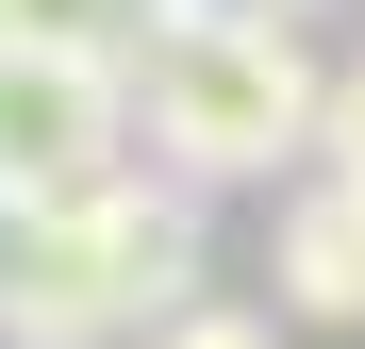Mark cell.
<instances>
[{"label": "cell", "mask_w": 365, "mask_h": 349, "mask_svg": "<svg viewBox=\"0 0 365 349\" xmlns=\"http://www.w3.org/2000/svg\"><path fill=\"white\" fill-rule=\"evenodd\" d=\"M133 133L182 200H232V183H316V133H332V67L299 50V17H250V0H166L150 50H133Z\"/></svg>", "instance_id": "cell-1"}, {"label": "cell", "mask_w": 365, "mask_h": 349, "mask_svg": "<svg viewBox=\"0 0 365 349\" xmlns=\"http://www.w3.org/2000/svg\"><path fill=\"white\" fill-rule=\"evenodd\" d=\"M150 349H282V316H250V300H200V316H166Z\"/></svg>", "instance_id": "cell-7"}, {"label": "cell", "mask_w": 365, "mask_h": 349, "mask_svg": "<svg viewBox=\"0 0 365 349\" xmlns=\"http://www.w3.org/2000/svg\"><path fill=\"white\" fill-rule=\"evenodd\" d=\"M166 0H0V50H34V67H133Z\"/></svg>", "instance_id": "cell-5"}, {"label": "cell", "mask_w": 365, "mask_h": 349, "mask_svg": "<svg viewBox=\"0 0 365 349\" xmlns=\"http://www.w3.org/2000/svg\"><path fill=\"white\" fill-rule=\"evenodd\" d=\"M316 183H365V50L332 67V133H316Z\"/></svg>", "instance_id": "cell-6"}, {"label": "cell", "mask_w": 365, "mask_h": 349, "mask_svg": "<svg viewBox=\"0 0 365 349\" xmlns=\"http://www.w3.org/2000/svg\"><path fill=\"white\" fill-rule=\"evenodd\" d=\"M166 316H200V200L166 166L83 216L0 200V349H150Z\"/></svg>", "instance_id": "cell-2"}, {"label": "cell", "mask_w": 365, "mask_h": 349, "mask_svg": "<svg viewBox=\"0 0 365 349\" xmlns=\"http://www.w3.org/2000/svg\"><path fill=\"white\" fill-rule=\"evenodd\" d=\"M250 17H316V0H250Z\"/></svg>", "instance_id": "cell-8"}, {"label": "cell", "mask_w": 365, "mask_h": 349, "mask_svg": "<svg viewBox=\"0 0 365 349\" xmlns=\"http://www.w3.org/2000/svg\"><path fill=\"white\" fill-rule=\"evenodd\" d=\"M116 183H150L133 67H34V50H0V200L17 216H83Z\"/></svg>", "instance_id": "cell-3"}, {"label": "cell", "mask_w": 365, "mask_h": 349, "mask_svg": "<svg viewBox=\"0 0 365 349\" xmlns=\"http://www.w3.org/2000/svg\"><path fill=\"white\" fill-rule=\"evenodd\" d=\"M266 283H282V333H365V183H282Z\"/></svg>", "instance_id": "cell-4"}]
</instances>
